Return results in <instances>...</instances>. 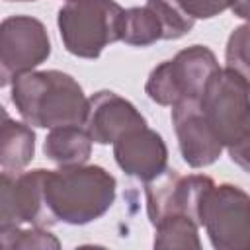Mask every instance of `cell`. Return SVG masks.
<instances>
[{
  "label": "cell",
  "instance_id": "obj_14",
  "mask_svg": "<svg viewBox=\"0 0 250 250\" xmlns=\"http://www.w3.org/2000/svg\"><path fill=\"white\" fill-rule=\"evenodd\" d=\"M35 154V133L29 123L14 121L2 109L0 166L2 172H21Z\"/></svg>",
  "mask_w": 250,
  "mask_h": 250
},
{
  "label": "cell",
  "instance_id": "obj_4",
  "mask_svg": "<svg viewBox=\"0 0 250 250\" xmlns=\"http://www.w3.org/2000/svg\"><path fill=\"white\" fill-rule=\"evenodd\" d=\"M125 10L115 0H66L57 16L64 49L78 59H98L121 41Z\"/></svg>",
  "mask_w": 250,
  "mask_h": 250
},
{
  "label": "cell",
  "instance_id": "obj_2",
  "mask_svg": "<svg viewBox=\"0 0 250 250\" xmlns=\"http://www.w3.org/2000/svg\"><path fill=\"white\" fill-rule=\"evenodd\" d=\"M12 104L33 127L84 125L88 98L82 86L62 70H29L12 82Z\"/></svg>",
  "mask_w": 250,
  "mask_h": 250
},
{
  "label": "cell",
  "instance_id": "obj_18",
  "mask_svg": "<svg viewBox=\"0 0 250 250\" xmlns=\"http://www.w3.org/2000/svg\"><path fill=\"white\" fill-rule=\"evenodd\" d=\"M146 6H150L160 23H162V39H180L188 35L195 23V20L176 2V0H146Z\"/></svg>",
  "mask_w": 250,
  "mask_h": 250
},
{
  "label": "cell",
  "instance_id": "obj_11",
  "mask_svg": "<svg viewBox=\"0 0 250 250\" xmlns=\"http://www.w3.org/2000/svg\"><path fill=\"white\" fill-rule=\"evenodd\" d=\"M117 166L131 178L150 182L168 168V148L160 133L150 127H135L113 143Z\"/></svg>",
  "mask_w": 250,
  "mask_h": 250
},
{
  "label": "cell",
  "instance_id": "obj_15",
  "mask_svg": "<svg viewBox=\"0 0 250 250\" xmlns=\"http://www.w3.org/2000/svg\"><path fill=\"white\" fill-rule=\"evenodd\" d=\"M154 227V248H182L189 250L201 248L199 240V225L189 215H170L158 221Z\"/></svg>",
  "mask_w": 250,
  "mask_h": 250
},
{
  "label": "cell",
  "instance_id": "obj_5",
  "mask_svg": "<svg viewBox=\"0 0 250 250\" xmlns=\"http://www.w3.org/2000/svg\"><path fill=\"white\" fill-rule=\"evenodd\" d=\"M219 68L217 57L209 47L191 45L182 49L174 59L154 66L145 84V92L158 105L199 100L205 84Z\"/></svg>",
  "mask_w": 250,
  "mask_h": 250
},
{
  "label": "cell",
  "instance_id": "obj_17",
  "mask_svg": "<svg viewBox=\"0 0 250 250\" xmlns=\"http://www.w3.org/2000/svg\"><path fill=\"white\" fill-rule=\"evenodd\" d=\"M0 244L4 250H31V248H61V242L45 227H10L0 229Z\"/></svg>",
  "mask_w": 250,
  "mask_h": 250
},
{
  "label": "cell",
  "instance_id": "obj_16",
  "mask_svg": "<svg viewBox=\"0 0 250 250\" xmlns=\"http://www.w3.org/2000/svg\"><path fill=\"white\" fill-rule=\"evenodd\" d=\"M162 35H164L162 23L150 6L145 4L143 8L125 10L123 31H121L123 43H127L131 47H148V45L160 41Z\"/></svg>",
  "mask_w": 250,
  "mask_h": 250
},
{
  "label": "cell",
  "instance_id": "obj_3",
  "mask_svg": "<svg viewBox=\"0 0 250 250\" xmlns=\"http://www.w3.org/2000/svg\"><path fill=\"white\" fill-rule=\"evenodd\" d=\"M201 111L230 160L250 174V82L232 68H219L199 98Z\"/></svg>",
  "mask_w": 250,
  "mask_h": 250
},
{
  "label": "cell",
  "instance_id": "obj_7",
  "mask_svg": "<svg viewBox=\"0 0 250 250\" xmlns=\"http://www.w3.org/2000/svg\"><path fill=\"white\" fill-rule=\"evenodd\" d=\"M51 55V39L43 21L31 16H10L0 23V84L35 70Z\"/></svg>",
  "mask_w": 250,
  "mask_h": 250
},
{
  "label": "cell",
  "instance_id": "obj_19",
  "mask_svg": "<svg viewBox=\"0 0 250 250\" xmlns=\"http://www.w3.org/2000/svg\"><path fill=\"white\" fill-rule=\"evenodd\" d=\"M225 62L229 68L240 72L250 82V21L234 27L229 35Z\"/></svg>",
  "mask_w": 250,
  "mask_h": 250
},
{
  "label": "cell",
  "instance_id": "obj_22",
  "mask_svg": "<svg viewBox=\"0 0 250 250\" xmlns=\"http://www.w3.org/2000/svg\"><path fill=\"white\" fill-rule=\"evenodd\" d=\"M8 2H33V0H8Z\"/></svg>",
  "mask_w": 250,
  "mask_h": 250
},
{
  "label": "cell",
  "instance_id": "obj_12",
  "mask_svg": "<svg viewBox=\"0 0 250 250\" xmlns=\"http://www.w3.org/2000/svg\"><path fill=\"white\" fill-rule=\"evenodd\" d=\"M146 119L125 98L111 90H100L88 98V113L84 127L98 145H113L123 133L145 127Z\"/></svg>",
  "mask_w": 250,
  "mask_h": 250
},
{
  "label": "cell",
  "instance_id": "obj_8",
  "mask_svg": "<svg viewBox=\"0 0 250 250\" xmlns=\"http://www.w3.org/2000/svg\"><path fill=\"white\" fill-rule=\"evenodd\" d=\"M45 168L29 172H2L0 229L53 227L55 221L45 203Z\"/></svg>",
  "mask_w": 250,
  "mask_h": 250
},
{
  "label": "cell",
  "instance_id": "obj_9",
  "mask_svg": "<svg viewBox=\"0 0 250 250\" xmlns=\"http://www.w3.org/2000/svg\"><path fill=\"white\" fill-rule=\"evenodd\" d=\"M213 184L215 182L209 176H184L178 170L166 168L160 176L145 184L146 215L150 225H156L170 215H189L199 225V205Z\"/></svg>",
  "mask_w": 250,
  "mask_h": 250
},
{
  "label": "cell",
  "instance_id": "obj_13",
  "mask_svg": "<svg viewBox=\"0 0 250 250\" xmlns=\"http://www.w3.org/2000/svg\"><path fill=\"white\" fill-rule=\"evenodd\" d=\"M92 137L84 125L53 127L43 143L45 156L59 166L86 164L92 154Z\"/></svg>",
  "mask_w": 250,
  "mask_h": 250
},
{
  "label": "cell",
  "instance_id": "obj_21",
  "mask_svg": "<svg viewBox=\"0 0 250 250\" xmlns=\"http://www.w3.org/2000/svg\"><path fill=\"white\" fill-rule=\"evenodd\" d=\"M232 14L236 18H242L246 21H250V0H230V6Z\"/></svg>",
  "mask_w": 250,
  "mask_h": 250
},
{
  "label": "cell",
  "instance_id": "obj_10",
  "mask_svg": "<svg viewBox=\"0 0 250 250\" xmlns=\"http://www.w3.org/2000/svg\"><path fill=\"white\" fill-rule=\"evenodd\" d=\"M172 123L180 154L188 166L205 168L221 156L223 145L207 123L199 100H186L172 105Z\"/></svg>",
  "mask_w": 250,
  "mask_h": 250
},
{
  "label": "cell",
  "instance_id": "obj_6",
  "mask_svg": "<svg viewBox=\"0 0 250 250\" xmlns=\"http://www.w3.org/2000/svg\"><path fill=\"white\" fill-rule=\"evenodd\" d=\"M199 227L215 250H250V195L234 184H213L199 205Z\"/></svg>",
  "mask_w": 250,
  "mask_h": 250
},
{
  "label": "cell",
  "instance_id": "obj_20",
  "mask_svg": "<svg viewBox=\"0 0 250 250\" xmlns=\"http://www.w3.org/2000/svg\"><path fill=\"white\" fill-rule=\"evenodd\" d=\"M193 20H209L230 6V0H176Z\"/></svg>",
  "mask_w": 250,
  "mask_h": 250
},
{
  "label": "cell",
  "instance_id": "obj_1",
  "mask_svg": "<svg viewBox=\"0 0 250 250\" xmlns=\"http://www.w3.org/2000/svg\"><path fill=\"white\" fill-rule=\"evenodd\" d=\"M45 203L55 223L88 225L109 211L117 182L102 166L76 164L45 172Z\"/></svg>",
  "mask_w": 250,
  "mask_h": 250
}]
</instances>
